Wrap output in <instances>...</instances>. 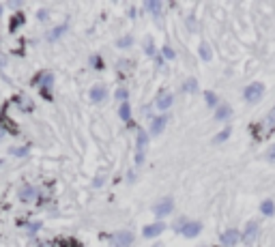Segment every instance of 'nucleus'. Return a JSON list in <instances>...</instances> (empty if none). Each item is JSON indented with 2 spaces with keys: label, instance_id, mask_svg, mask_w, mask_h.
I'll use <instances>...</instances> for the list:
<instances>
[{
  "label": "nucleus",
  "instance_id": "obj_12",
  "mask_svg": "<svg viewBox=\"0 0 275 247\" xmlns=\"http://www.w3.org/2000/svg\"><path fill=\"white\" fill-rule=\"evenodd\" d=\"M230 116H232V108L228 103H222L215 110V121H228Z\"/></svg>",
  "mask_w": 275,
  "mask_h": 247
},
{
  "label": "nucleus",
  "instance_id": "obj_27",
  "mask_svg": "<svg viewBox=\"0 0 275 247\" xmlns=\"http://www.w3.org/2000/svg\"><path fill=\"white\" fill-rule=\"evenodd\" d=\"M11 153H15V155H17V157H22V155L26 153V149H11Z\"/></svg>",
  "mask_w": 275,
  "mask_h": 247
},
{
  "label": "nucleus",
  "instance_id": "obj_11",
  "mask_svg": "<svg viewBox=\"0 0 275 247\" xmlns=\"http://www.w3.org/2000/svg\"><path fill=\"white\" fill-rule=\"evenodd\" d=\"M239 239H241V234L236 232V230H226V232L222 234V245H224V247H232Z\"/></svg>",
  "mask_w": 275,
  "mask_h": 247
},
{
  "label": "nucleus",
  "instance_id": "obj_24",
  "mask_svg": "<svg viewBox=\"0 0 275 247\" xmlns=\"http://www.w3.org/2000/svg\"><path fill=\"white\" fill-rule=\"evenodd\" d=\"M116 99H118L121 103H125V101H127V90H125V88H118V90H116Z\"/></svg>",
  "mask_w": 275,
  "mask_h": 247
},
{
  "label": "nucleus",
  "instance_id": "obj_18",
  "mask_svg": "<svg viewBox=\"0 0 275 247\" xmlns=\"http://www.w3.org/2000/svg\"><path fill=\"white\" fill-rule=\"evenodd\" d=\"M204 99H207V105L217 108V95H215V93H211V90H207V93H204Z\"/></svg>",
  "mask_w": 275,
  "mask_h": 247
},
{
  "label": "nucleus",
  "instance_id": "obj_20",
  "mask_svg": "<svg viewBox=\"0 0 275 247\" xmlns=\"http://www.w3.org/2000/svg\"><path fill=\"white\" fill-rule=\"evenodd\" d=\"M185 90H189V93H196V90H198V82H196L194 78H189V80L185 82Z\"/></svg>",
  "mask_w": 275,
  "mask_h": 247
},
{
  "label": "nucleus",
  "instance_id": "obj_29",
  "mask_svg": "<svg viewBox=\"0 0 275 247\" xmlns=\"http://www.w3.org/2000/svg\"><path fill=\"white\" fill-rule=\"evenodd\" d=\"M0 15H3V5H0Z\"/></svg>",
  "mask_w": 275,
  "mask_h": 247
},
{
  "label": "nucleus",
  "instance_id": "obj_5",
  "mask_svg": "<svg viewBox=\"0 0 275 247\" xmlns=\"http://www.w3.org/2000/svg\"><path fill=\"white\" fill-rule=\"evenodd\" d=\"M163 230H166V224H161V222H157V224H151V226H144V230H142V234L146 236V239H155V236H159Z\"/></svg>",
  "mask_w": 275,
  "mask_h": 247
},
{
  "label": "nucleus",
  "instance_id": "obj_9",
  "mask_svg": "<svg viewBox=\"0 0 275 247\" xmlns=\"http://www.w3.org/2000/svg\"><path fill=\"white\" fill-rule=\"evenodd\" d=\"M131 243H133V234H131V232L123 230V232H118V234H116V241H114L116 247H129Z\"/></svg>",
  "mask_w": 275,
  "mask_h": 247
},
{
  "label": "nucleus",
  "instance_id": "obj_1",
  "mask_svg": "<svg viewBox=\"0 0 275 247\" xmlns=\"http://www.w3.org/2000/svg\"><path fill=\"white\" fill-rule=\"evenodd\" d=\"M262 95H264V84H260V82H254V84H250L243 90L245 101H250V103H256Z\"/></svg>",
  "mask_w": 275,
  "mask_h": 247
},
{
  "label": "nucleus",
  "instance_id": "obj_2",
  "mask_svg": "<svg viewBox=\"0 0 275 247\" xmlns=\"http://www.w3.org/2000/svg\"><path fill=\"white\" fill-rule=\"evenodd\" d=\"M172 208H174L172 198H163L161 202H157V204L153 206V211H155V215H157V217H166V215L172 213Z\"/></svg>",
  "mask_w": 275,
  "mask_h": 247
},
{
  "label": "nucleus",
  "instance_id": "obj_15",
  "mask_svg": "<svg viewBox=\"0 0 275 247\" xmlns=\"http://www.w3.org/2000/svg\"><path fill=\"white\" fill-rule=\"evenodd\" d=\"M260 211H262V215H273V213H275V204H273V200H264L262 206H260Z\"/></svg>",
  "mask_w": 275,
  "mask_h": 247
},
{
  "label": "nucleus",
  "instance_id": "obj_22",
  "mask_svg": "<svg viewBox=\"0 0 275 247\" xmlns=\"http://www.w3.org/2000/svg\"><path fill=\"white\" fill-rule=\"evenodd\" d=\"M228 135H230V129H224L222 133H217V135H215V140H213V142H215V144L224 142V140H228Z\"/></svg>",
  "mask_w": 275,
  "mask_h": 247
},
{
  "label": "nucleus",
  "instance_id": "obj_16",
  "mask_svg": "<svg viewBox=\"0 0 275 247\" xmlns=\"http://www.w3.org/2000/svg\"><path fill=\"white\" fill-rule=\"evenodd\" d=\"M211 56H213V54H211L209 43H200V58H202V60H211Z\"/></svg>",
  "mask_w": 275,
  "mask_h": 247
},
{
  "label": "nucleus",
  "instance_id": "obj_4",
  "mask_svg": "<svg viewBox=\"0 0 275 247\" xmlns=\"http://www.w3.org/2000/svg\"><path fill=\"white\" fill-rule=\"evenodd\" d=\"M146 144H149V138H146V133L138 129V155H135V161H138V163H142V161H144Z\"/></svg>",
  "mask_w": 275,
  "mask_h": 247
},
{
  "label": "nucleus",
  "instance_id": "obj_28",
  "mask_svg": "<svg viewBox=\"0 0 275 247\" xmlns=\"http://www.w3.org/2000/svg\"><path fill=\"white\" fill-rule=\"evenodd\" d=\"M39 20H48V11H39Z\"/></svg>",
  "mask_w": 275,
  "mask_h": 247
},
{
  "label": "nucleus",
  "instance_id": "obj_21",
  "mask_svg": "<svg viewBox=\"0 0 275 247\" xmlns=\"http://www.w3.org/2000/svg\"><path fill=\"white\" fill-rule=\"evenodd\" d=\"M131 43H133V37H123V39H118V41H116L118 48H129Z\"/></svg>",
  "mask_w": 275,
  "mask_h": 247
},
{
  "label": "nucleus",
  "instance_id": "obj_6",
  "mask_svg": "<svg viewBox=\"0 0 275 247\" xmlns=\"http://www.w3.org/2000/svg\"><path fill=\"white\" fill-rule=\"evenodd\" d=\"M181 232L187 236V239H194V236H198L200 232H202V224L200 222H189V224H185L181 228Z\"/></svg>",
  "mask_w": 275,
  "mask_h": 247
},
{
  "label": "nucleus",
  "instance_id": "obj_17",
  "mask_svg": "<svg viewBox=\"0 0 275 247\" xmlns=\"http://www.w3.org/2000/svg\"><path fill=\"white\" fill-rule=\"evenodd\" d=\"M65 30H67V26H58V28H54V30L48 34V39H50V41H56L58 37H60L62 32H65Z\"/></svg>",
  "mask_w": 275,
  "mask_h": 247
},
{
  "label": "nucleus",
  "instance_id": "obj_13",
  "mask_svg": "<svg viewBox=\"0 0 275 247\" xmlns=\"http://www.w3.org/2000/svg\"><path fill=\"white\" fill-rule=\"evenodd\" d=\"M118 114H121V118L125 123H131V105L129 103H121V110H118Z\"/></svg>",
  "mask_w": 275,
  "mask_h": 247
},
{
  "label": "nucleus",
  "instance_id": "obj_26",
  "mask_svg": "<svg viewBox=\"0 0 275 247\" xmlns=\"http://www.w3.org/2000/svg\"><path fill=\"white\" fill-rule=\"evenodd\" d=\"M267 159H269V161H275V144H273V146H269V151H267Z\"/></svg>",
  "mask_w": 275,
  "mask_h": 247
},
{
  "label": "nucleus",
  "instance_id": "obj_14",
  "mask_svg": "<svg viewBox=\"0 0 275 247\" xmlns=\"http://www.w3.org/2000/svg\"><path fill=\"white\" fill-rule=\"evenodd\" d=\"M35 196H37V191L32 187H24L20 191V200H22V202H30V200H35Z\"/></svg>",
  "mask_w": 275,
  "mask_h": 247
},
{
  "label": "nucleus",
  "instance_id": "obj_19",
  "mask_svg": "<svg viewBox=\"0 0 275 247\" xmlns=\"http://www.w3.org/2000/svg\"><path fill=\"white\" fill-rule=\"evenodd\" d=\"M146 9L153 11V13H159L161 11V3L159 0H149V3H146Z\"/></svg>",
  "mask_w": 275,
  "mask_h": 247
},
{
  "label": "nucleus",
  "instance_id": "obj_8",
  "mask_svg": "<svg viewBox=\"0 0 275 247\" xmlns=\"http://www.w3.org/2000/svg\"><path fill=\"white\" fill-rule=\"evenodd\" d=\"M106 97H108V90H106V86L97 84V86H93V88H90V99H93L95 103H101Z\"/></svg>",
  "mask_w": 275,
  "mask_h": 247
},
{
  "label": "nucleus",
  "instance_id": "obj_7",
  "mask_svg": "<svg viewBox=\"0 0 275 247\" xmlns=\"http://www.w3.org/2000/svg\"><path fill=\"white\" fill-rule=\"evenodd\" d=\"M256 234H258V224L250 222V224H247V228H245V232H243V243H247V245L254 243Z\"/></svg>",
  "mask_w": 275,
  "mask_h": 247
},
{
  "label": "nucleus",
  "instance_id": "obj_25",
  "mask_svg": "<svg viewBox=\"0 0 275 247\" xmlns=\"http://www.w3.org/2000/svg\"><path fill=\"white\" fill-rule=\"evenodd\" d=\"M163 56H166V58H174V50L170 48V45H166V48H163Z\"/></svg>",
  "mask_w": 275,
  "mask_h": 247
},
{
  "label": "nucleus",
  "instance_id": "obj_23",
  "mask_svg": "<svg viewBox=\"0 0 275 247\" xmlns=\"http://www.w3.org/2000/svg\"><path fill=\"white\" fill-rule=\"evenodd\" d=\"M22 22H24V17H22V15H15V17H13V22H11V26H9V30H15Z\"/></svg>",
  "mask_w": 275,
  "mask_h": 247
},
{
  "label": "nucleus",
  "instance_id": "obj_10",
  "mask_svg": "<svg viewBox=\"0 0 275 247\" xmlns=\"http://www.w3.org/2000/svg\"><path fill=\"white\" fill-rule=\"evenodd\" d=\"M172 103H174V95L172 93H159L157 101H155V105H157L159 110H168Z\"/></svg>",
  "mask_w": 275,
  "mask_h": 247
},
{
  "label": "nucleus",
  "instance_id": "obj_3",
  "mask_svg": "<svg viewBox=\"0 0 275 247\" xmlns=\"http://www.w3.org/2000/svg\"><path fill=\"white\" fill-rule=\"evenodd\" d=\"M168 121H170V118H168L166 114H163V116H155V118H153V123H151V135H153V138H155V135H159L163 129H166Z\"/></svg>",
  "mask_w": 275,
  "mask_h": 247
}]
</instances>
